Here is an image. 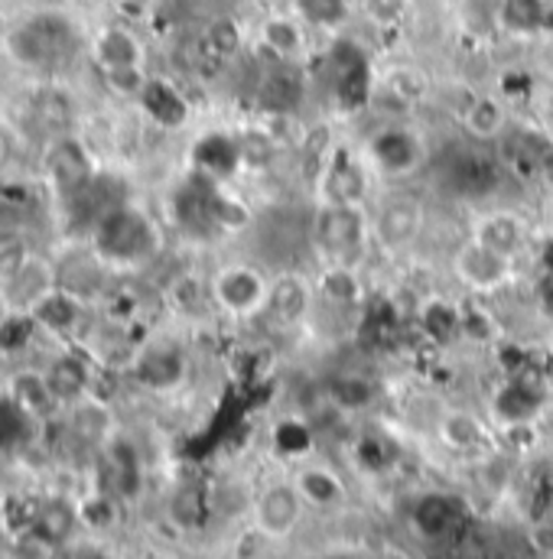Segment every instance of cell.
<instances>
[{
  "label": "cell",
  "mask_w": 553,
  "mask_h": 559,
  "mask_svg": "<svg viewBox=\"0 0 553 559\" xmlns=\"http://www.w3.org/2000/svg\"><path fill=\"white\" fill-rule=\"evenodd\" d=\"M414 322L426 342H452L456 335H462V302L426 296L416 302Z\"/></svg>",
  "instance_id": "obj_27"
},
{
  "label": "cell",
  "mask_w": 553,
  "mask_h": 559,
  "mask_svg": "<svg viewBox=\"0 0 553 559\" xmlns=\"http://www.w3.org/2000/svg\"><path fill=\"white\" fill-rule=\"evenodd\" d=\"M426 199L414 192L408 182L378 189L372 202V238H375V254L385 258H404L411 254L423 231H426Z\"/></svg>",
  "instance_id": "obj_4"
},
{
  "label": "cell",
  "mask_w": 553,
  "mask_h": 559,
  "mask_svg": "<svg viewBox=\"0 0 553 559\" xmlns=\"http://www.w3.org/2000/svg\"><path fill=\"white\" fill-rule=\"evenodd\" d=\"M518 271H521L518 261H508L475 245L472 238H462L449 254V274L472 299H492L508 293L518 280Z\"/></svg>",
  "instance_id": "obj_9"
},
{
  "label": "cell",
  "mask_w": 553,
  "mask_h": 559,
  "mask_svg": "<svg viewBox=\"0 0 553 559\" xmlns=\"http://www.w3.org/2000/svg\"><path fill=\"white\" fill-rule=\"evenodd\" d=\"M52 264H56V286L72 293L85 306L95 302L108 289L111 267L95 254V248L89 241H85V248H72V251L59 254V261H52Z\"/></svg>",
  "instance_id": "obj_15"
},
{
  "label": "cell",
  "mask_w": 553,
  "mask_h": 559,
  "mask_svg": "<svg viewBox=\"0 0 553 559\" xmlns=\"http://www.w3.org/2000/svg\"><path fill=\"white\" fill-rule=\"evenodd\" d=\"M544 33L553 39V10H551V16H548V23H544Z\"/></svg>",
  "instance_id": "obj_35"
},
{
  "label": "cell",
  "mask_w": 553,
  "mask_h": 559,
  "mask_svg": "<svg viewBox=\"0 0 553 559\" xmlns=\"http://www.w3.org/2000/svg\"><path fill=\"white\" fill-rule=\"evenodd\" d=\"M39 169H43V182L52 189V195L62 199L72 189H79L82 182H89L102 166H98V159L85 140L79 134H66V138L46 143Z\"/></svg>",
  "instance_id": "obj_12"
},
{
  "label": "cell",
  "mask_w": 553,
  "mask_h": 559,
  "mask_svg": "<svg viewBox=\"0 0 553 559\" xmlns=\"http://www.w3.org/2000/svg\"><path fill=\"white\" fill-rule=\"evenodd\" d=\"M306 251L316 267H365L375 254L372 205L313 202L306 212Z\"/></svg>",
  "instance_id": "obj_1"
},
{
  "label": "cell",
  "mask_w": 553,
  "mask_h": 559,
  "mask_svg": "<svg viewBox=\"0 0 553 559\" xmlns=\"http://www.w3.org/2000/svg\"><path fill=\"white\" fill-rule=\"evenodd\" d=\"M293 485L299 491V498L306 501V508L316 511H336L345 504V481L336 468L322 465V462H306L293 472Z\"/></svg>",
  "instance_id": "obj_23"
},
{
  "label": "cell",
  "mask_w": 553,
  "mask_h": 559,
  "mask_svg": "<svg viewBox=\"0 0 553 559\" xmlns=\"http://www.w3.org/2000/svg\"><path fill=\"white\" fill-rule=\"evenodd\" d=\"M408 3H411V0H365V10H368V16H372L375 23L388 26V23H395V20L408 10Z\"/></svg>",
  "instance_id": "obj_33"
},
{
  "label": "cell",
  "mask_w": 553,
  "mask_h": 559,
  "mask_svg": "<svg viewBox=\"0 0 553 559\" xmlns=\"http://www.w3.org/2000/svg\"><path fill=\"white\" fill-rule=\"evenodd\" d=\"M7 56L26 72H62L82 52L79 26L59 10H36L13 23L3 36Z\"/></svg>",
  "instance_id": "obj_2"
},
{
  "label": "cell",
  "mask_w": 553,
  "mask_h": 559,
  "mask_svg": "<svg viewBox=\"0 0 553 559\" xmlns=\"http://www.w3.org/2000/svg\"><path fill=\"white\" fill-rule=\"evenodd\" d=\"M316 312L362 316L368 306V286L362 267H316Z\"/></svg>",
  "instance_id": "obj_18"
},
{
  "label": "cell",
  "mask_w": 553,
  "mask_h": 559,
  "mask_svg": "<svg viewBox=\"0 0 553 559\" xmlns=\"http://www.w3.org/2000/svg\"><path fill=\"white\" fill-rule=\"evenodd\" d=\"M98 72H111V69H131V66H143L146 49L138 36L128 26H105L92 46H89Z\"/></svg>",
  "instance_id": "obj_25"
},
{
  "label": "cell",
  "mask_w": 553,
  "mask_h": 559,
  "mask_svg": "<svg viewBox=\"0 0 553 559\" xmlns=\"http://www.w3.org/2000/svg\"><path fill=\"white\" fill-rule=\"evenodd\" d=\"M43 374H46L59 407H72L75 401L95 394V361H92V355H85L79 348H66V352L52 355L43 365Z\"/></svg>",
  "instance_id": "obj_19"
},
{
  "label": "cell",
  "mask_w": 553,
  "mask_h": 559,
  "mask_svg": "<svg viewBox=\"0 0 553 559\" xmlns=\"http://www.w3.org/2000/svg\"><path fill=\"white\" fill-rule=\"evenodd\" d=\"M102 79H105V85H108V92H111V95L128 98V102H138L140 92H143V88H146V82H150V75H146V69H143V66L111 69V72H102Z\"/></svg>",
  "instance_id": "obj_32"
},
{
  "label": "cell",
  "mask_w": 553,
  "mask_h": 559,
  "mask_svg": "<svg viewBox=\"0 0 553 559\" xmlns=\"http://www.w3.org/2000/svg\"><path fill=\"white\" fill-rule=\"evenodd\" d=\"M271 293V271L251 264V261H228L212 271L209 296L212 309L232 322H258L264 319Z\"/></svg>",
  "instance_id": "obj_7"
},
{
  "label": "cell",
  "mask_w": 553,
  "mask_h": 559,
  "mask_svg": "<svg viewBox=\"0 0 553 559\" xmlns=\"http://www.w3.org/2000/svg\"><path fill=\"white\" fill-rule=\"evenodd\" d=\"M511 124H515V118H511L508 98L495 95V92L469 95V102L459 108V131L475 146H495L508 134Z\"/></svg>",
  "instance_id": "obj_16"
},
{
  "label": "cell",
  "mask_w": 553,
  "mask_h": 559,
  "mask_svg": "<svg viewBox=\"0 0 553 559\" xmlns=\"http://www.w3.org/2000/svg\"><path fill=\"white\" fill-rule=\"evenodd\" d=\"M358 146H362L365 159L372 163L375 176L385 179L388 186L411 182L430 163L426 138L404 121H388V124L375 128Z\"/></svg>",
  "instance_id": "obj_6"
},
{
  "label": "cell",
  "mask_w": 553,
  "mask_h": 559,
  "mask_svg": "<svg viewBox=\"0 0 553 559\" xmlns=\"http://www.w3.org/2000/svg\"><path fill=\"white\" fill-rule=\"evenodd\" d=\"M378 195V176L362 146L336 140L319 169L313 173V202L372 205Z\"/></svg>",
  "instance_id": "obj_5"
},
{
  "label": "cell",
  "mask_w": 553,
  "mask_h": 559,
  "mask_svg": "<svg viewBox=\"0 0 553 559\" xmlns=\"http://www.w3.org/2000/svg\"><path fill=\"white\" fill-rule=\"evenodd\" d=\"M245 49V33L235 20L219 16L205 26L202 33V56L212 59L215 66H232Z\"/></svg>",
  "instance_id": "obj_28"
},
{
  "label": "cell",
  "mask_w": 553,
  "mask_h": 559,
  "mask_svg": "<svg viewBox=\"0 0 553 559\" xmlns=\"http://www.w3.org/2000/svg\"><path fill=\"white\" fill-rule=\"evenodd\" d=\"M385 92H388L395 102H401L404 108L420 105V102L426 98V75L416 72V69H391V72L385 75Z\"/></svg>",
  "instance_id": "obj_30"
},
{
  "label": "cell",
  "mask_w": 553,
  "mask_h": 559,
  "mask_svg": "<svg viewBox=\"0 0 553 559\" xmlns=\"http://www.w3.org/2000/svg\"><path fill=\"white\" fill-rule=\"evenodd\" d=\"M89 245L111 271H140L163 254V231L156 218L131 199L95 225Z\"/></svg>",
  "instance_id": "obj_3"
},
{
  "label": "cell",
  "mask_w": 553,
  "mask_h": 559,
  "mask_svg": "<svg viewBox=\"0 0 553 559\" xmlns=\"http://www.w3.org/2000/svg\"><path fill=\"white\" fill-rule=\"evenodd\" d=\"M303 514H306V501L299 498L293 478H280V481H268L258 495H255V504H251V521H255V531L264 537V540H286L296 534V527L303 524Z\"/></svg>",
  "instance_id": "obj_13"
},
{
  "label": "cell",
  "mask_w": 553,
  "mask_h": 559,
  "mask_svg": "<svg viewBox=\"0 0 553 559\" xmlns=\"http://www.w3.org/2000/svg\"><path fill=\"white\" fill-rule=\"evenodd\" d=\"M49 289H56V264L33 254L16 274L0 283V306L3 312H30Z\"/></svg>",
  "instance_id": "obj_20"
},
{
  "label": "cell",
  "mask_w": 553,
  "mask_h": 559,
  "mask_svg": "<svg viewBox=\"0 0 553 559\" xmlns=\"http://www.w3.org/2000/svg\"><path fill=\"white\" fill-rule=\"evenodd\" d=\"M466 238L521 264L534 248V225L525 218V212L495 205V209H482L479 215H472Z\"/></svg>",
  "instance_id": "obj_10"
},
{
  "label": "cell",
  "mask_w": 553,
  "mask_h": 559,
  "mask_svg": "<svg viewBox=\"0 0 553 559\" xmlns=\"http://www.w3.org/2000/svg\"><path fill=\"white\" fill-rule=\"evenodd\" d=\"M3 397L33 426H46V423H52L62 414V407H59V401H56L43 368H33V365H20L16 371H10Z\"/></svg>",
  "instance_id": "obj_17"
},
{
  "label": "cell",
  "mask_w": 553,
  "mask_h": 559,
  "mask_svg": "<svg viewBox=\"0 0 553 559\" xmlns=\"http://www.w3.org/2000/svg\"><path fill=\"white\" fill-rule=\"evenodd\" d=\"M316 316V280L299 267L271 271V293L264 319L280 329H296Z\"/></svg>",
  "instance_id": "obj_14"
},
{
  "label": "cell",
  "mask_w": 553,
  "mask_h": 559,
  "mask_svg": "<svg viewBox=\"0 0 553 559\" xmlns=\"http://www.w3.org/2000/svg\"><path fill=\"white\" fill-rule=\"evenodd\" d=\"M436 439L456 455H472V452H482V445L489 442V426L472 411L449 407L436 419Z\"/></svg>",
  "instance_id": "obj_24"
},
{
  "label": "cell",
  "mask_w": 553,
  "mask_h": 559,
  "mask_svg": "<svg viewBox=\"0 0 553 559\" xmlns=\"http://www.w3.org/2000/svg\"><path fill=\"white\" fill-rule=\"evenodd\" d=\"M3 159H7V138L0 134V166H3Z\"/></svg>",
  "instance_id": "obj_34"
},
{
  "label": "cell",
  "mask_w": 553,
  "mask_h": 559,
  "mask_svg": "<svg viewBox=\"0 0 553 559\" xmlns=\"http://www.w3.org/2000/svg\"><path fill=\"white\" fill-rule=\"evenodd\" d=\"M261 49H268L271 62H296L306 49V23L293 10L268 16L261 23Z\"/></svg>",
  "instance_id": "obj_26"
},
{
  "label": "cell",
  "mask_w": 553,
  "mask_h": 559,
  "mask_svg": "<svg viewBox=\"0 0 553 559\" xmlns=\"http://www.w3.org/2000/svg\"><path fill=\"white\" fill-rule=\"evenodd\" d=\"M131 378L138 381L143 391L163 394V391H176L189 371V358L186 348L169 338V335H153L143 345L131 352Z\"/></svg>",
  "instance_id": "obj_11"
},
{
  "label": "cell",
  "mask_w": 553,
  "mask_h": 559,
  "mask_svg": "<svg viewBox=\"0 0 553 559\" xmlns=\"http://www.w3.org/2000/svg\"><path fill=\"white\" fill-rule=\"evenodd\" d=\"M138 105L140 111L146 115V121L153 128H160V131H179L189 121V102H186V95L173 82H166V79H153L150 75L146 88L140 92Z\"/></svg>",
  "instance_id": "obj_22"
},
{
  "label": "cell",
  "mask_w": 553,
  "mask_h": 559,
  "mask_svg": "<svg viewBox=\"0 0 553 559\" xmlns=\"http://www.w3.org/2000/svg\"><path fill=\"white\" fill-rule=\"evenodd\" d=\"M131 202V186L125 176L118 173H108V169H98L89 182H82L79 189H72L69 195L56 199V209H59V218H62V228L66 235H75V238H85L95 231V225L118 205Z\"/></svg>",
  "instance_id": "obj_8"
},
{
  "label": "cell",
  "mask_w": 553,
  "mask_h": 559,
  "mask_svg": "<svg viewBox=\"0 0 553 559\" xmlns=\"http://www.w3.org/2000/svg\"><path fill=\"white\" fill-rule=\"evenodd\" d=\"M85 302L82 299H75L72 293H66V289H49L33 309H30V316H33V322H36V329H39V335H49V338H69V335H75L79 332V325L85 322Z\"/></svg>",
  "instance_id": "obj_21"
},
{
  "label": "cell",
  "mask_w": 553,
  "mask_h": 559,
  "mask_svg": "<svg viewBox=\"0 0 553 559\" xmlns=\"http://www.w3.org/2000/svg\"><path fill=\"white\" fill-rule=\"evenodd\" d=\"M293 13L316 29H336L349 20L352 0H293Z\"/></svg>",
  "instance_id": "obj_29"
},
{
  "label": "cell",
  "mask_w": 553,
  "mask_h": 559,
  "mask_svg": "<svg viewBox=\"0 0 553 559\" xmlns=\"http://www.w3.org/2000/svg\"><path fill=\"white\" fill-rule=\"evenodd\" d=\"M30 235V212L26 202L16 195H0V245Z\"/></svg>",
  "instance_id": "obj_31"
}]
</instances>
